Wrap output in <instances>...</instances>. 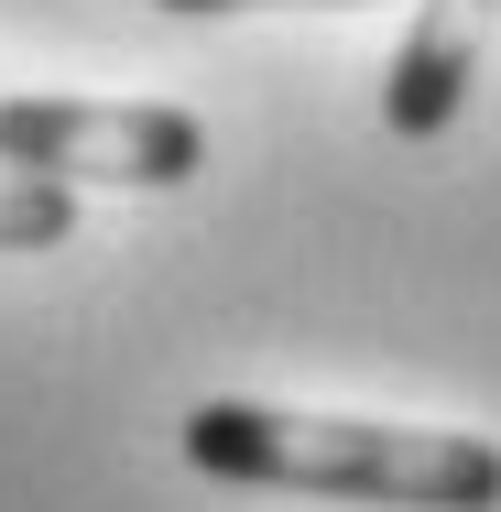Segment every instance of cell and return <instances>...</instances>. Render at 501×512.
Instances as JSON below:
<instances>
[{
    "label": "cell",
    "instance_id": "cell-1",
    "mask_svg": "<svg viewBox=\"0 0 501 512\" xmlns=\"http://www.w3.org/2000/svg\"><path fill=\"white\" fill-rule=\"evenodd\" d=\"M186 469L240 491H305V502H382V512H491L501 447L458 425H393V414H305V404H197Z\"/></svg>",
    "mask_w": 501,
    "mask_h": 512
},
{
    "label": "cell",
    "instance_id": "cell-2",
    "mask_svg": "<svg viewBox=\"0 0 501 512\" xmlns=\"http://www.w3.org/2000/svg\"><path fill=\"white\" fill-rule=\"evenodd\" d=\"M0 164L55 186H186L207 120L164 99H0Z\"/></svg>",
    "mask_w": 501,
    "mask_h": 512
},
{
    "label": "cell",
    "instance_id": "cell-3",
    "mask_svg": "<svg viewBox=\"0 0 501 512\" xmlns=\"http://www.w3.org/2000/svg\"><path fill=\"white\" fill-rule=\"evenodd\" d=\"M66 229H77V186L11 175V164H0V251H55Z\"/></svg>",
    "mask_w": 501,
    "mask_h": 512
},
{
    "label": "cell",
    "instance_id": "cell-4",
    "mask_svg": "<svg viewBox=\"0 0 501 512\" xmlns=\"http://www.w3.org/2000/svg\"><path fill=\"white\" fill-rule=\"evenodd\" d=\"M164 11H360V0H164Z\"/></svg>",
    "mask_w": 501,
    "mask_h": 512
},
{
    "label": "cell",
    "instance_id": "cell-5",
    "mask_svg": "<svg viewBox=\"0 0 501 512\" xmlns=\"http://www.w3.org/2000/svg\"><path fill=\"white\" fill-rule=\"evenodd\" d=\"M447 11H469V22H491V11H501V0H447Z\"/></svg>",
    "mask_w": 501,
    "mask_h": 512
}]
</instances>
